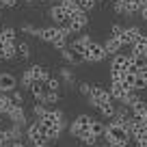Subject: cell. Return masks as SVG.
Here are the masks:
<instances>
[{"mask_svg": "<svg viewBox=\"0 0 147 147\" xmlns=\"http://www.w3.org/2000/svg\"><path fill=\"white\" fill-rule=\"evenodd\" d=\"M104 141L106 145H130V141H132V136H130V132L123 128L121 123H117V121H110L108 125H106V132H104Z\"/></svg>", "mask_w": 147, "mask_h": 147, "instance_id": "6da1fadb", "label": "cell"}, {"mask_svg": "<svg viewBox=\"0 0 147 147\" xmlns=\"http://www.w3.org/2000/svg\"><path fill=\"white\" fill-rule=\"evenodd\" d=\"M39 121V125H41L43 130H50V128H61V130H65V128H69V123H67V119H65V113L61 108H48V113L41 117V119H37Z\"/></svg>", "mask_w": 147, "mask_h": 147, "instance_id": "7a4b0ae2", "label": "cell"}, {"mask_svg": "<svg viewBox=\"0 0 147 147\" xmlns=\"http://www.w3.org/2000/svg\"><path fill=\"white\" fill-rule=\"evenodd\" d=\"M24 136H26V141L30 143L32 147H43V145H48L46 130L39 125V121H32V123H28L26 130H24Z\"/></svg>", "mask_w": 147, "mask_h": 147, "instance_id": "3957f363", "label": "cell"}, {"mask_svg": "<svg viewBox=\"0 0 147 147\" xmlns=\"http://www.w3.org/2000/svg\"><path fill=\"white\" fill-rule=\"evenodd\" d=\"M91 121H93V117L91 115H87V113H80L76 119L69 123V134H71L74 138H78L82 132H89V128H91Z\"/></svg>", "mask_w": 147, "mask_h": 147, "instance_id": "277c9868", "label": "cell"}, {"mask_svg": "<svg viewBox=\"0 0 147 147\" xmlns=\"http://www.w3.org/2000/svg\"><path fill=\"white\" fill-rule=\"evenodd\" d=\"M87 24H89V15L84 13V11H78V13H74L71 18L67 20L65 28H67L69 32H82L84 28H87Z\"/></svg>", "mask_w": 147, "mask_h": 147, "instance_id": "5b68a950", "label": "cell"}, {"mask_svg": "<svg viewBox=\"0 0 147 147\" xmlns=\"http://www.w3.org/2000/svg\"><path fill=\"white\" fill-rule=\"evenodd\" d=\"M87 104L89 106H95V108H100L102 104H106V102H110V93H108V89H104V87H100V84H95V87L91 89V95L87 97Z\"/></svg>", "mask_w": 147, "mask_h": 147, "instance_id": "8992f818", "label": "cell"}, {"mask_svg": "<svg viewBox=\"0 0 147 147\" xmlns=\"http://www.w3.org/2000/svg\"><path fill=\"white\" fill-rule=\"evenodd\" d=\"M106 59V50L102 43L97 41H91L87 48V54H84V63H102Z\"/></svg>", "mask_w": 147, "mask_h": 147, "instance_id": "52a82bcc", "label": "cell"}, {"mask_svg": "<svg viewBox=\"0 0 147 147\" xmlns=\"http://www.w3.org/2000/svg\"><path fill=\"white\" fill-rule=\"evenodd\" d=\"M143 32H145V30H143L141 26H128V28H123V32H121V37H119L121 46H130V48H132L134 43L143 37Z\"/></svg>", "mask_w": 147, "mask_h": 147, "instance_id": "ba28073f", "label": "cell"}, {"mask_svg": "<svg viewBox=\"0 0 147 147\" xmlns=\"http://www.w3.org/2000/svg\"><path fill=\"white\" fill-rule=\"evenodd\" d=\"M20 80L15 78L11 71H0V93H7V95H11V93L18 89Z\"/></svg>", "mask_w": 147, "mask_h": 147, "instance_id": "9c48e42d", "label": "cell"}, {"mask_svg": "<svg viewBox=\"0 0 147 147\" xmlns=\"http://www.w3.org/2000/svg\"><path fill=\"white\" fill-rule=\"evenodd\" d=\"M7 119L11 121V125H20V128H26V125H28V119H26V110H24V106H13V108L9 110Z\"/></svg>", "mask_w": 147, "mask_h": 147, "instance_id": "30bf717a", "label": "cell"}, {"mask_svg": "<svg viewBox=\"0 0 147 147\" xmlns=\"http://www.w3.org/2000/svg\"><path fill=\"white\" fill-rule=\"evenodd\" d=\"M63 35V26H43L41 30H39V39L41 41H46V43H54L59 37Z\"/></svg>", "mask_w": 147, "mask_h": 147, "instance_id": "8fae6325", "label": "cell"}, {"mask_svg": "<svg viewBox=\"0 0 147 147\" xmlns=\"http://www.w3.org/2000/svg\"><path fill=\"white\" fill-rule=\"evenodd\" d=\"M28 71H30V76H32L35 82H43V84H46L48 80H50V71H48V67H43V65H39V63L30 65Z\"/></svg>", "mask_w": 147, "mask_h": 147, "instance_id": "7c38bea8", "label": "cell"}, {"mask_svg": "<svg viewBox=\"0 0 147 147\" xmlns=\"http://www.w3.org/2000/svg\"><path fill=\"white\" fill-rule=\"evenodd\" d=\"M128 91H130V89L125 87L123 82H110V89H108L110 100H113V102H119V104L123 102V97L128 95Z\"/></svg>", "mask_w": 147, "mask_h": 147, "instance_id": "4fadbf2b", "label": "cell"}, {"mask_svg": "<svg viewBox=\"0 0 147 147\" xmlns=\"http://www.w3.org/2000/svg\"><path fill=\"white\" fill-rule=\"evenodd\" d=\"M48 13H50V18H52V22H54V26H65V24H67V20H69V15L63 11V7H61V5H52Z\"/></svg>", "mask_w": 147, "mask_h": 147, "instance_id": "5bb4252c", "label": "cell"}, {"mask_svg": "<svg viewBox=\"0 0 147 147\" xmlns=\"http://www.w3.org/2000/svg\"><path fill=\"white\" fill-rule=\"evenodd\" d=\"M104 46V50H106V56H115V54H119V50H123V46H121V41L117 39V37H106V41L102 43Z\"/></svg>", "mask_w": 147, "mask_h": 147, "instance_id": "9a60e30c", "label": "cell"}, {"mask_svg": "<svg viewBox=\"0 0 147 147\" xmlns=\"http://www.w3.org/2000/svg\"><path fill=\"white\" fill-rule=\"evenodd\" d=\"M0 43H11L15 46L18 43V30L13 26H2L0 28Z\"/></svg>", "mask_w": 147, "mask_h": 147, "instance_id": "2e32d148", "label": "cell"}, {"mask_svg": "<svg viewBox=\"0 0 147 147\" xmlns=\"http://www.w3.org/2000/svg\"><path fill=\"white\" fill-rule=\"evenodd\" d=\"M130 115L134 119H145V115H147V100L145 97H141L134 106H130Z\"/></svg>", "mask_w": 147, "mask_h": 147, "instance_id": "e0dca14e", "label": "cell"}, {"mask_svg": "<svg viewBox=\"0 0 147 147\" xmlns=\"http://www.w3.org/2000/svg\"><path fill=\"white\" fill-rule=\"evenodd\" d=\"M18 59V50L11 43H0V61H13Z\"/></svg>", "mask_w": 147, "mask_h": 147, "instance_id": "ac0fdd59", "label": "cell"}, {"mask_svg": "<svg viewBox=\"0 0 147 147\" xmlns=\"http://www.w3.org/2000/svg\"><path fill=\"white\" fill-rule=\"evenodd\" d=\"M30 93H32V97H35L39 104L46 102V84L43 82H32L30 84Z\"/></svg>", "mask_w": 147, "mask_h": 147, "instance_id": "d6986e66", "label": "cell"}, {"mask_svg": "<svg viewBox=\"0 0 147 147\" xmlns=\"http://www.w3.org/2000/svg\"><path fill=\"white\" fill-rule=\"evenodd\" d=\"M100 115L104 117V119H115V113H117V106H115V102L110 100V102H106V104H102L100 108Z\"/></svg>", "mask_w": 147, "mask_h": 147, "instance_id": "ffe728a7", "label": "cell"}, {"mask_svg": "<svg viewBox=\"0 0 147 147\" xmlns=\"http://www.w3.org/2000/svg\"><path fill=\"white\" fill-rule=\"evenodd\" d=\"M143 11V0H125V15H141Z\"/></svg>", "mask_w": 147, "mask_h": 147, "instance_id": "44dd1931", "label": "cell"}, {"mask_svg": "<svg viewBox=\"0 0 147 147\" xmlns=\"http://www.w3.org/2000/svg\"><path fill=\"white\" fill-rule=\"evenodd\" d=\"M15 50H18V59H22V61H28L30 54H32L30 46H28L26 41H18V43H15Z\"/></svg>", "mask_w": 147, "mask_h": 147, "instance_id": "7402d4cb", "label": "cell"}, {"mask_svg": "<svg viewBox=\"0 0 147 147\" xmlns=\"http://www.w3.org/2000/svg\"><path fill=\"white\" fill-rule=\"evenodd\" d=\"M59 5L63 7V11L69 15V18H71L74 13H78V11H80V7H78V0H61Z\"/></svg>", "mask_w": 147, "mask_h": 147, "instance_id": "603a6c76", "label": "cell"}, {"mask_svg": "<svg viewBox=\"0 0 147 147\" xmlns=\"http://www.w3.org/2000/svg\"><path fill=\"white\" fill-rule=\"evenodd\" d=\"M89 132H91L95 138H104V132H106V123H102V121L93 119V121H91V128H89Z\"/></svg>", "mask_w": 147, "mask_h": 147, "instance_id": "cb8c5ba5", "label": "cell"}, {"mask_svg": "<svg viewBox=\"0 0 147 147\" xmlns=\"http://www.w3.org/2000/svg\"><path fill=\"white\" fill-rule=\"evenodd\" d=\"M59 76H61V82H63V84H69V87H74V80H76V76H74L71 67H61Z\"/></svg>", "mask_w": 147, "mask_h": 147, "instance_id": "d4e9b609", "label": "cell"}, {"mask_svg": "<svg viewBox=\"0 0 147 147\" xmlns=\"http://www.w3.org/2000/svg\"><path fill=\"white\" fill-rule=\"evenodd\" d=\"M13 100H11V95H7V93H0V113L2 115H9V110L13 108Z\"/></svg>", "mask_w": 147, "mask_h": 147, "instance_id": "484cf974", "label": "cell"}, {"mask_svg": "<svg viewBox=\"0 0 147 147\" xmlns=\"http://www.w3.org/2000/svg\"><path fill=\"white\" fill-rule=\"evenodd\" d=\"M130 117H132V115H130V108H128V106H123V104H119V106H117V113H115V119H113V121L123 123V121L130 119Z\"/></svg>", "mask_w": 147, "mask_h": 147, "instance_id": "4316f807", "label": "cell"}, {"mask_svg": "<svg viewBox=\"0 0 147 147\" xmlns=\"http://www.w3.org/2000/svg\"><path fill=\"white\" fill-rule=\"evenodd\" d=\"M78 141L82 143L84 147H95L97 143H100V138H95V136H93L91 132H82V134L78 136Z\"/></svg>", "mask_w": 147, "mask_h": 147, "instance_id": "83f0119b", "label": "cell"}, {"mask_svg": "<svg viewBox=\"0 0 147 147\" xmlns=\"http://www.w3.org/2000/svg\"><path fill=\"white\" fill-rule=\"evenodd\" d=\"M61 87H63L61 78H54V76H50V80L46 82V91L48 93H61Z\"/></svg>", "mask_w": 147, "mask_h": 147, "instance_id": "f1b7e54d", "label": "cell"}, {"mask_svg": "<svg viewBox=\"0 0 147 147\" xmlns=\"http://www.w3.org/2000/svg\"><path fill=\"white\" fill-rule=\"evenodd\" d=\"M7 134H9V141H22L24 128H20V125H9V128H7Z\"/></svg>", "mask_w": 147, "mask_h": 147, "instance_id": "f546056e", "label": "cell"}, {"mask_svg": "<svg viewBox=\"0 0 147 147\" xmlns=\"http://www.w3.org/2000/svg\"><path fill=\"white\" fill-rule=\"evenodd\" d=\"M121 82H123L128 89H134V87H136V74H134V71H125L123 78H121Z\"/></svg>", "mask_w": 147, "mask_h": 147, "instance_id": "4dcf8cb0", "label": "cell"}, {"mask_svg": "<svg viewBox=\"0 0 147 147\" xmlns=\"http://www.w3.org/2000/svg\"><path fill=\"white\" fill-rule=\"evenodd\" d=\"M20 30H22V32H26V35L39 37V30H41V28H39V26H35V24H28V22H24L22 26H20Z\"/></svg>", "mask_w": 147, "mask_h": 147, "instance_id": "1f68e13d", "label": "cell"}, {"mask_svg": "<svg viewBox=\"0 0 147 147\" xmlns=\"http://www.w3.org/2000/svg\"><path fill=\"white\" fill-rule=\"evenodd\" d=\"M134 74H136L141 80H145V82H147V61H141V63L134 67Z\"/></svg>", "mask_w": 147, "mask_h": 147, "instance_id": "d6a6232c", "label": "cell"}, {"mask_svg": "<svg viewBox=\"0 0 147 147\" xmlns=\"http://www.w3.org/2000/svg\"><path fill=\"white\" fill-rule=\"evenodd\" d=\"M35 82L32 80V76H30V71H22V76H20V84H22V89H30V84Z\"/></svg>", "mask_w": 147, "mask_h": 147, "instance_id": "836d02e7", "label": "cell"}, {"mask_svg": "<svg viewBox=\"0 0 147 147\" xmlns=\"http://www.w3.org/2000/svg\"><path fill=\"white\" fill-rule=\"evenodd\" d=\"M46 113H48V106H46V104H39V102H35V106H32V115H35L37 119H41Z\"/></svg>", "mask_w": 147, "mask_h": 147, "instance_id": "e575fe53", "label": "cell"}, {"mask_svg": "<svg viewBox=\"0 0 147 147\" xmlns=\"http://www.w3.org/2000/svg\"><path fill=\"white\" fill-rule=\"evenodd\" d=\"M95 0H78V7H80V11H84V13H89V11H93L95 9Z\"/></svg>", "mask_w": 147, "mask_h": 147, "instance_id": "d590c367", "label": "cell"}, {"mask_svg": "<svg viewBox=\"0 0 147 147\" xmlns=\"http://www.w3.org/2000/svg\"><path fill=\"white\" fill-rule=\"evenodd\" d=\"M132 141H134L136 147H147V130L141 132V134H136V136H132Z\"/></svg>", "mask_w": 147, "mask_h": 147, "instance_id": "8d00e7d4", "label": "cell"}, {"mask_svg": "<svg viewBox=\"0 0 147 147\" xmlns=\"http://www.w3.org/2000/svg\"><path fill=\"white\" fill-rule=\"evenodd\" d=\"M91 84H89V82H84V80H82V82H78V91H80V95H84V97H89V95H91Z\"/></svg>", "mask_w": 147, "mask_h": 147, "instance_id": "74e56055", "label": "cell"}, {"mask_svg": "<svg viewBox=\"0 0 147 147\" xmlns=\"http://www.w3.org/2000/svg\"><path fill=\"white\" fill-rule=\"evenodd\" d=\"M11 100H13V104H15V106H24V93L15 89V91L11 93Z\"/></svg>", "mask_w": 147, "mask_h": 147, "instance_id": "f35d334b", "label": "cell"}, {"mask_svg": "<svg viewBox=\"0 0 147 147\" xmlns=\"http://www.w3.org/2000/svg\"><path fill=\"white\" fill-rule=\"evenodd\" d=\"M56 102H61V93H48L46 91V102L43 104L50 106V104H56Z\"/></svg>", "mask_w": 147, "mask_h": 147, "instance_id": "ab89813d", "label": "cell"}, {"mask_svg": "<svg viewBox=\"0 0 147 147\" xmlns=\"http://www.w3.org/2000/svg\"><path fill=\"white\" fill-rule=\"evenodd\" d=\"M121 32H123V26H121V24H113V26H110V37H117V39H119Z\"/></svg>", "mask_w": 147, "mask_h": 147, "instance_id": "60d3db41", "label": "cell"}, {"mask_svg": "<svg viewBox=\"0 0 147 147\" xmlns=\"http://www.w3.org/2000/svg\"><path fill=\"white\" fill-rule=\"evenodd\" d=\"M9 134H7V128L5 130H0V147H7V145H9Z\"/></svg>", "mask_w": 147, "mask_h": 147, "instance_id": "b9f144b4", "label": "cell"}, {"mask_svg": "<svg viewBox=\"0 0 147 147\" xmlns=\"http://www.w3.org/2000/svg\"><path fill=\"white\" fill-rule=\"evenodd\" d=\"M18 5V0H0V7H7V9H13Z\"/></svg>", "mask_w": 147, "mask_h": 147, "instance_id": "7bdbcfd3", "label": "cell"}, {"mask_svg": "<svg viewBox=\"0 0 147 147\" xmlns=\"http://www.w3.org/2000/svg\"><path fill=\"white\" fill-rule=\"evenodd\" d=\"M7 147H28V145H26L24 141H11V143H9Z\"/></svg>", "mask_w": 147, "mask_h": 147, "instance_id": "ee69618b", "label": "cell"}, {"mask_svg": "<svg viewBox=\"0 0 147 147\" xmlns=\"http://www.w3.org/2000/svg\"><path fill=\"white\" fill-rule=\"evenodd\" d=\"M141 18L147 22V0H143V11H141Z\"/></svg>", "mask_w": 147, "mask_h": 147, "instance_id": "f6af8a7d", "label": "cell"}, {"mask_svg": "<svg viewBox=\"0 0 147 147\" xmlns=\"http://www.w3.org/2000/svg\"><path fill=\"white\" fill-rule=\"evenodd\" d=\"M22 2H26V5H30V2H35V0H22Z\"/></svg>", "mask_w": 147, "mask_h": 147, "instance_id": "bcb514c9", "label": "cell"}, {"mask_svg": "<svg viewBox=\"0 0 147 147\" xmlns=\"http://www.w3.org/2000/svg\"><path fill=\"white\" fill-rule=\"evenodd\" d=\"M95 2H104V0H95Z\"/></svg>", "mask_w": 147, "mask_h": 147, "instance_id": "7dc6e473", "label": "cell"}, {"mask_svg": "<svg viewBox=\"0 0 147 147\" xmlns=\"http://www.w3.org/2000/svg\"><path fill=\"white\" fill-rule=\"evenodd\" d=\"M43 147H50V145H43Z\"/></svg>", "mask_w": 147, "mask_h": 147, "instance_id": "c3c4849f", "label": "cell"}, {"mask_svg": "<svg viewBox=\"0 0 147 147\" xmlns=\"http://www.w3.org/2000/svg\"><path fill=\"white\" fill-rule=\"evenodd\" d=\"M80 147H84V145H80Z\"/></svg>", "mask_w": 147, "mask_h": 147, "instance_id": "681fc988", "label": "cell"}]
</instances>
